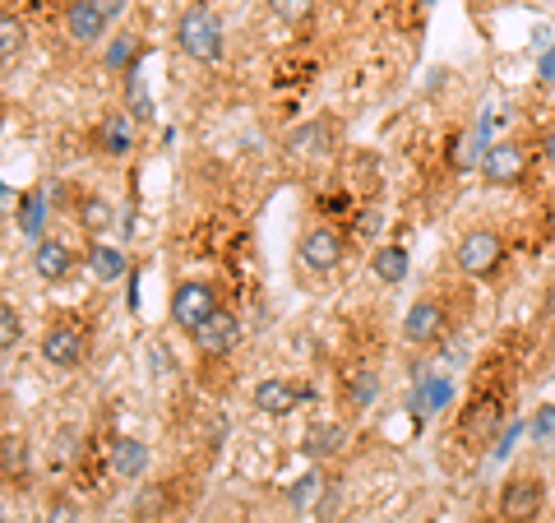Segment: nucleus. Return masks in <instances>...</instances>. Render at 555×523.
I'll return each mask as SVG.
<instances>
[{
  "label": "nucleus",
  "instance_id": "f257e3e1",
  "mask_svg": "<svg viewBox=\"0 0 555 523\" xmlns=\"http://www.w3.org/2000/svg\"><path fill=\"white\" fill-rule=\"evenodd\" d=\"M177 47L185 51L190 61H199V65H214L222 56V24H218V14L214 10H185L181 20H177Z\"/></svg>",
  "mask_w": 555,
  "mask_h": 523
},
{
  "label": "nucleus",
  "instance_id": "f03ea898",
  "mask_svg": "<svg viewBox=\"0 0 555 523\" xmlns=\"http://www.w3.org/2000/svg\"><path fill=\"white\" fill-rule=\"evenodd\" d=\"M454 265L467 273V278H495L500 265H505V237L495 228H473L463 232L459 251H454Z\"/></svg>",
  "mask_w": 555,
  "mask_h": 523
},
{
  "label": "nucleus",
  "instance_id": "7ed1b4c3",
  "mask_svg": "<svg viewBox=\"0 0 555 523\" xmlns=\"http://www.w3.org/2000/svg\"><path fill=\"white\" fill-rule=\"evenodd\" d=\"M347 255V237L338 228H328V222H315V228H306L297 237V265L310 269V273H334Z\"/></svg>",
  "mask_w": 555,
  "mask_h": 523
},
{
  "label": "nucleus",
  "instance_id": "20e7f679",
  "mask_svg": "<svg viewBox=\"0 0 555 523\" xmlns=\"http://www.w3.org/2000/svg\"><path fill=\"white\" fill-rule=\"evenodd\" d=\"M542 510H546V477L518 473L500 486V519L505 523H532Z\"/></svg>",
  "mask_w": 555,
  "mask_h": 523
},
{
  "label": "nucleus",
  "instance_id": "39448f33",
  "mask_svg": "<svg viewBox=\"0 0 555 523\" xmlns=\"http://www.w3.org/2000/svg\"><path fill=\"white\" fill-rule=\"evenodd\" d=\"M218 306V288L214 283H199V278H190V283H181L177 292H171V324L185 329V334H195V329L214 316Z\"/></svg>",
  "mask_w": 555,
  "mask_h": 523
},
{
  "label": "nucleus",
  "instance_id": "423d86ee",
  "mask_svg": "<svg viewBox=\"0 0 555 523\" xmlns=\"http://www.w3.org/2000/svg\"><path fill=\"white\" fill-rule=\"evenodd\" d=\"M528 177V149L514 144V139H500V144H486L481 158V181L486 186H518Z\"/></svg>",
  "mask_w": 555,
  "mask_h": 523
},
{
  "label": "nucleus",
  "instance_id": "0eeeda50",
  "mask_svg": "<svg viewBox=\"0 0 555 523\" xmlns=\"http://www.w3.org/2000/svg\"><path fill=\"white\" fill-rule=\"evenodd\" d=\"M334 144H338L334 120H328V116H315V120H306V126L292 130L283 149H287L297 163H324L328 153H334Z\"/></svg>",
  "mask_w": 555,
  "mask_h": 523
},
{
  "label": "nucleus",
  "instance_id": "6e6552de",
  "mask_svg": "<svg viewBox=\"0 0 555 523\" xmlns=\"http://www.w3.org/2000/svg\"><path fill=\"white\" fill-rule=\"evenodd\" d=\"M42 357L56 366V371H69V366H79L83 353H89V334H83L79 324H69V320H56V324H47V334H42Z\"/></svg>",
  "mask_w": 555,
  "mask_h": 523
},
{
  "label": "nucleus",
  "instance_id": "1a4fd4ad",
  "mask_svg": "<svg viewBox=\"0 0 555 523\" xmlns=\"http://www.w3.org/2000/svg\"><path fill=\"white\" fill-rule=\"evenodd\" d=\"M190 339H195V353L204 357V361H214V357H228L232 353V347L241 343V320L232 316V310L228 306H222V310H214V316H208L199 329H195V334H190Z\"/></svg>",
  "mask_w": 555,
  "mask_h": 523
},
{
  "label": "nucleus",
  "instance_id": "9d476101",
  "mask_svg": "<svg viewBox=\"0 0 555 523\" xmlns=\"http://www.w3.org/2000/svg\"><path fill=\"white\" fill-rule=\"evenodd\" d=\"M500 426H505V398L500 394H477L473 404L463 408V422H459L463 441H491Z\"/></svg>",
  "mask_w": 555,
  "mask_h": 523
},
{
  "label": "nucleus",
  "instance_id": "9b49d317",
  "mask_svg": "<svg viewBox=\"0 0 555 523\" xmlns=\"http://www.w3.org/2000/svg\"><path fill=\"white\" fill-rule=\"evenodd\" d=\"M440 334H444V302H436V296L412 302L408 316H403V343L426 347V343H436Z\"/></svg>",
  "mask_w": 555,
  "mask_h": 523
},
{
  "label": "nucleus",
  "instance_id": "f8f14e48",
  "mask_svg": "<svg viewBox=\"0 0 555 523\" xmlns=\"http://www.w3.org/2000/svg\"><path fill=\"white\" fill-rule=\"evenodd\" d=\"M255 412H264V417H292L301 408V390L292 385V380H283V375H269V380H259L255 385Z\"/></svg>",
  "mask_w": 555,
  "mask_h": 523
},
{
  "label": "nucleus",
  "instance_id": "ddd939ff",
  "mask_svg": "<svg viewBox=\"0 0 555 523\" xmlns=\"http://www.w3.org/2000/svg\"><path fill=\"white\" fill-rule=\"evenodd\" d=\"M33 273H38L42 283H65V278L75 273V251L56 237H42L38 246H33Z\"/></svg>",
  "mask_w": 555,
  "mask_h": 523
},
{
  "label": "nucleus",
  "instance_id": "4468645a",
  "mask_svg": "<svg viewBox=\"0 0 555 523\" xmlns=\"http://www.w3.org/2000/svg\"><path fill=\"white\" fill-rule=\"evenodd\" d=\"M107 24H112V20L98 10V0H69V5H65V33H69L75 42H83V47L102 42Z\"/></svg>",
  "mask_w": 555,
  "mask_h": 523
},
{
  "label": "nucleus",
  "instance_id": "2eb2a0df",
  "mask_svg": "<svg viewBox=\"0 0 555 523\" xmlns=\"http://www.w3.org/2000/svg\"><path fill=\"white\" fill-rule=\"evenodd\" d=\"M98 144H102V153H107V158H126V153L134 149V116L112 112V116L98 126Z\"/></svg>",
  "mask_w": 555,
  "mask_h": 523
},
{
  "label": "nucleus",
  "instance_id": "dca6fc26",
  "mask_svg": "<svg viewBox=\"0 0 555 523\" xmlns=\"http://www.w3.org/2000/svg\"><path fill=\"white\" fill-rule=\"evenodd\" d=\"M144 468H149V445L144 441H116L112 445V473L120 482L144 477Z\"/></svg>",
  "mask_w": 555,
  "mask_h": 523
},
{
  "label": "nucleus",
  "instance_id": "f3484780",
  "mask_svg": "<svg viewBox=\"0 0 555 523\" xmlns=\"http://www.w3.org/2000/svg\"><path fill=\"white\" fill-rule=\"evenodd\" d=\"M343 445H347V431L334 426V422H320V426L306 431V455L310 459H334Z\"/></svg>",
  "mask_w": 555,
  "mask_h": 523
},
{
  "label": "nucleus",
  "instance_id": "a211bd4d",
  "mask_svg": "<svg viewBox=\"0 0 555 523\" xmlns=\"http://www.w3.org/2000/svg\"><path fill=\"white\" fill-rule=\"evenodd\" d=\"M371 269H375L379 283L398 288V283L408 278V251H403V246H379V251H375V259H371Z\"/></svg>",
  "mask_w": 555,
  "mask_h": 523
},
{
  "label": "nucleus",
  "instance_id": "6ab92c4d",
  "mask_svg": "<svg viewBox=\"0 0 555 523\" xmlns=\"http://www.w3.org/2000/svg\"><path fill=\"white\" fill-rule=\"evenodd\" d=\"M0 473H5V482H20L24 473H28V441L24 435H5L0 441Z\"/></svg>",
  "mask_w": 555,
  "mask_h": 523
},
{
  "label": "nucleus",
  "instance_id": "aec40b11",
  "mask_svg": "<svg viewBox=\"0 0 555 523\" xmlns=\"http://www.w3.org/2000/svg\"><path fill=\"white\" fill-rule=\"evenodd\" d=\"M79 445H83V435H79L75 426H65V431L51 435V468H56V473H65V468L79 459Z\"/></svg>",
  "mask_w": 555,
  "mask_h": 523
},
{
  "label": "nucleus",
  "instance_id": "412c9836",
  "mask_svg": "<svg viewBox=\"0 0 555 523\" xmlns=\"http://www.w3.org/2000/svg\"><path fill=\"white\" fill-rule=\"evenodd\" d=\"M269 10L278 24L301 28V24H310V14H315V0H269Z\"/></svg>",
  "mask_w": 555,
  "mask_h": 523
},
{
  "label": "nucleus",
  "instance_id": "4be33fe9",
  "mask_svg": "<svg viewBox=\"0 0 555 523\" xmlns=\"http://www.w3.org/2000/svg\"><path fill=\"white\" fill-rule=\"evenodd\" d=\"M79 222H83V232H89V237L107 232V228H112V204L98 200V195H89V200L79 204Z\"/></svg>",
  "mask_w": 555,
  "mask_h": 523
},
{
  "label": "nucleus",
  "instance_id": "5701e85b",
  "mask_svg": "<svg viewBox=\"0 0 555 523\" xmlns=\"http://www.w3.org/2000/svg\"><path fill=\"white\" fill-rule=\"evenodd\" d=\"M89 265H93V273L102 278V283H116V278L126 273V255H120V251H112V246H93Z\"/></svg>",
  "mask_w": 555,
  "mask_h": 523
},
{
  "label": "nucleus",
  "instance_id": "b1692460",
  "mask_svg": "<svg viewBox=\"0 0 555 523\" xmlns=\"http://www.w3.org/2000/svg\"><path fill=\"white\" fill-rule=\"evenodd\" d=\"M375 390H379L375 371H347V385H343V394L352 398V408H366L371 398H375Z\"/></svg>",
  "mask_w": 555,
  "mask_h": 523
},
{
  "label": "nucleus",
  "instance_id": "393cba45",
  "mask_svg": "<svg viewBox=\"0 0 555 523\" xmlns=\"http://www.w3.org/2000/svg\"><path fill=\"white\" fill-rule=\"evenodd\" d=\"M24 42H28V28L14 20V14H5V20H0V56L14 61L24 51Z\"/></svg>",
  "mask_w": 555,
  "mask_h": 523
},
{
  "label": "nucleus",
  "instance_id": "a878e982",
  "mask_svg": "<svg viewBox=\"0 0 555 523\" xmlns=\"http://www.w3.org/2000/svg\"><path fill=\"white\" fill-rule=\"evenodd\" d=\"M24 339V320H20V310H14V302H0V347L5 353H14Z\"/></svg>",
  "mask_w": 555,
  "mask_h": 523
},
{
  "label": "nucleus",
  "instance_id": "bb28decb",
  "mask_svg": "<svg viewBox=\"0 0 555 523\" xmlns=\"http://www.w3.org/2000/svg\"><path fill=\"white\" fill-rule=\"evenodd\" d=\"M79 514H75V505H69V500H56V505H51V510H47V523H75Z\"/></svg>",
  "mask_w": 555,
  "mask_h": 523
},
{
  "label": "nucleus",
  "instance_id": "cd10ccee",
  "mask_svg": "<svg viewBox=\"0 0 555 523\" xmlns=\"http://www.w3.org/2000/svg\"><path fill=\"white\" fill-rule=\"evenodd\" d=\"M555 431V408H542V422L532 426V435H551Z\"/></svg>",
  "mask_w": 555,
  "mask_h": 523
},
{
  "label": "nucleus",
  "instance_id": "c85d7f7f",
  "mask_svg": "<svg viewBox=\"0 0 555 523\" xmlns=\"http://www.w3.org/2000/svg\"><path fill=\"white\" fill-rule=\"evenodd\" d=\"M542 158H546V163L555 167V126H551V130L542 135Z\"/></svg>",
  "mask_w": 555,
  "mask_h": 523
},
{
  "label": "nucleus",
  "instance_id": "c756f323",
  "mask_svg": "<svg viewBox=\"0 0 555 523\" xmlns=\"http://www.w3.org/2000/svg\"><path fill=\"white\" fill-rule=\"evenodd\" d=\"M98 10H102V14H107V20H116V14H120V10H126V0H98Z\"/></svg>",
  "mask_w": 555,
  "mask_h": 523
},
{
  "label": "nucleus",
  "instance_id": "7c9ffc66",
  "mask_svg": "<svg viewBox=\"0 0 555 523\" xmlns=\"http://www.w3.org/2000/svg\"><path fill=\"white\" fill-rule=\"evenodd\" d=\"M546 228L555 232V204H551V214H546Z\"/></svg>",
  "mask_w": 555,
  "mask_h": 523
}]
</instances>
